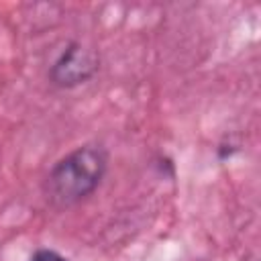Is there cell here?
<instances>
[{"instance_id": "6da1fadb", "label": "cell", "mask_w": 261, "mask_h": 261, "mask_svg": "<svg viewBox=\"0 0 261 261\" xmlns=\"http://www.w3.org/2000/svg\"><path fill=\"white\" fill-rule=\"evenodd\" d=\"M108 153L100 145H82L61 157L45 179V196L57 208L73 206L92 196L104 179Z\"/></svg>"}, {"instance_id": "7a4b0ae2", "label": "cell", "mask_w": 261, "mask_h": 261, "mask_svg": "<svg viewBox=\"0 0 261 261\" xmlns=\"http://www.w3.org/2000/svg\"><path fill=\"white\" fill-rule=\"evenodd\" d=\"M98 53L82 43H69L49 69V80L57 88H75L98 73Z\"/></svg>"}, {"instance_id": "3957f363", "label": "cell", "mask_w": 261, "mask_h": 261, "mask_svg": "<svg viewBox=\"0 0 261 261\" xmlns=\"http://www.w3.org/2000/svg\"><path fill=\"white\" fill-rule=\"evenodd\" d=\"M29 261H67L61 253L53 251V249H37Z\"/></svg>"}]
</instances>
